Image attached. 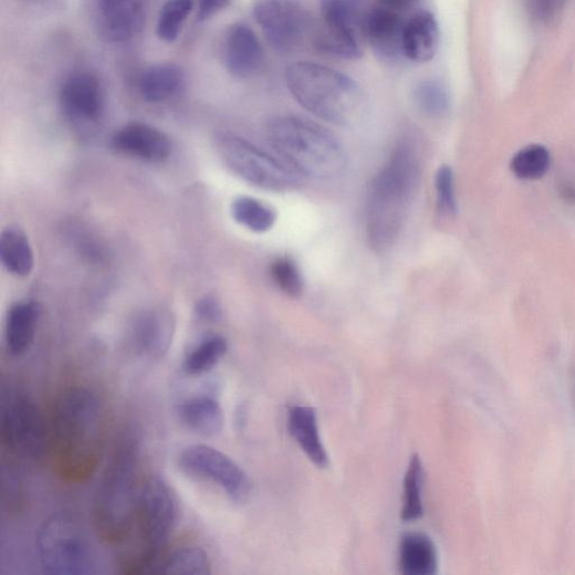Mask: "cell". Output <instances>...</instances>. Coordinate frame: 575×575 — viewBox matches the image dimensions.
<instances>
[{"instance_id":"33","label":"cell","mask_w":575,"mask_h":575,"mask_svg":"<svg viewBox=\"0 0 575 575\" xmlns=\"http://www.w3.org/2000/svg\"><path fill=\"white\" fill-rule=\"evenodd\" d=\"M271 276L279 290L291 297H300L304 292V279L294 260L283 257L271 264Z\"/></svg>"},{"instance_id":"26","label":"cell","mask_w":575,"mask_h":575,"mask_svg":"<svg viewBox=\"0 0 575 575\" xmlns=\"http://www.w3.org/2000/svg\"><path fill=\"white\" fill-rule=\"evenodd\" d=\"M233 220L254 233L270 231L276 222V213L273 208L262 201L241 196L231 205Z\"/></svg>"},{"instance_id":"18","label":"cell","mask_w":575,"mask_h":575,"mask_svg":"<svg viewBox=\"0 0 575 575\" xmlns=\"http://www.w3.org/2000/svg\"><path fill=\"white\" fill-rule=\"evenodd\" d=\"M60 103L63 112L72 119L96 121L104 108L101 84L90 74L72 75L62 85Z\"/></svg>"},{"instance_id":"35","label":"cell","mask_w":575,"mask_h":575,"mask_svg":"<svg viewBox=\"0 0 575 575\" xmlns=\"http://www.w3.org/2000/svg\"><path fill=\"white\" fill-rule=\"evenodd\" d=\"M565 0H526L531 17L542 23L552 21L563 9Z\"/></svg>"},{"instance_id":"9","label":"cell","mask_w":575,"mask_h":575,"mask_svg":"<svg viewBox=\"0 0 575 575\" xmlns=\"http://www.w3.org/2000/svg\"><path fill=\"white\" fill-rule=\"evenodd\" d=\"M0 439L12 456L36 462L50 452V424L32 399L18 395L3 407Z\"/></svg>"},{"instance_id":"5","label":"cell","mask_w":575,"mask_h":575,"mask_svg":"<svg viewBox=\"0 0 575 575\" xmlns=\"http://www.w3.org/2000/svg\"><path fill=\"white\" fill-rule=\"evenodd\" d=\"M178 516L179 502L168 482L153 477L140 485L134 524L127 539L134 542L119 561L122 573H154L177 526Z\"/></svg>"},{"instance_id":"37","label":"cell","mask_w":575,"mask_h":575,"mask_svg":"<svg viewBox=\"0 0 575 575\" xmlns=\"http://www.w3.org/2000/svg\"><path fill=\"white\" fill-rule=\"evenodd\" d=\"M232 2L233 0H197L199 21H206L230 7Z\"/></svg>"},{"instance_id":"7","label":"cell","mask_w":575,"mask_h":575,"mask_svg":"<svg viewBox=\"0 0 575 575\" xmlns=\"http://www.w3.org/2000/svg\"><path fill=\"white\" fill-rule=\"evenodd\" d=\"M36 552L42 569L48 574L106 573L105 560L88 529L69 513H56L44 521L38 531Z\"/></svg>"},{"instance_id":"31","label":"cell","mask_w":575,"mask_h":575,"mask_svg":"<svg viewBox=\"0 0 575 575\" xmlns=\"http://www.w3.org/2000/svg\"><path fill=\"white\" fill-rule=\"evenodd\" d=\"M550 165L548 150L541 144H532L513 157L511 169L520 179L536 180L547 172Z\"/></svg>"},{"instance_id":"29","label":"cell","mask_w":575,"mask_h":575,"mask_svg":"<svg viewBox=\"0 0 575 575\" xmlns=\"http://www.w3.org/2000/svg\"><path fill=\"white\" fill-rule=\"evenodd\" d=\"M228 348V341L223 336L215 335L203 339L186 357L185 373L189 376L209 373L215 366H218Z\"/></svg>"},{"instance_id":"17","label":"cell","mask_w":575,"mask_h":575,"mask_svg":"<svg viewBox=\"0 0 575 575\" xmlns=\"http://www.w3.org/2000/svg\"><path fill=\"white\" fill-rule=\"evenodd\" d=\"M405 22L400 13L379 7L370 12L364 22L366 38L375 54L386 63L405 59L402 32Z\"/></svg>"},{"instance_id":"4","label":"cell","mask_w":575,"mask_h":575,"mask_svg":"<svg viewBox=\"0 0 575 575\" xmlns=\"http://www.w3.org/2000/svg\"><path fill=\"white\" fill-rule=\"evenodd\" d=\"M266 134L276 155L299 175L333 180L346 168L343 144L330 129L311 119L280 116L269 123Z\"/></svg>"},{"instance_id":"16","label":"cell","mask_w":575,"mask_h":575,"mask_svg":"<svg viewBox=\"0 0 575 575\" xmlns=\"http://www.w3.org/2000/svg\"><path fill=\"white\" fill-rule=\"evenodd\" d=\"M224 61L230 74L239 80L255 76L264 62V52L255 33L244 23L233 24L227 34Z\"/></svg>"},{"instance_id":"3","label":"cell","mask_w":575,"mask_h":575,"mask_svg":"<svg viewBox=\"0 0 575 575\" xmlns=\"http://www.w3.org/2000/svg\"><path fill=\"white\" fill-rule=\"evenodd\" d=\"M284 80L301 106L333 125L352 127L362 123L367 114L364 90L338 70L300 61L286 66Z\"/></svg>"},{"instance_id":"1","label":"cell","mask_w":575,"mask_h":575,"mask_svg":"<svg viewBox=\"0 0 575 575\" xmlns=\"http://www.w3.org/2000/svg\"><path fill=\"white\" fill-rule=\"evenodd\" d=\"M105 418L97 396L69 388L55 400L50 424V452L58 474L83 482L96 471L104 445Z\"/></svg>"},{"instance_id":"28","label":"cell","mask_w":575,"mask_h":575,"mask_svg":"<svg viewBox=\"0 0 575 575\" xmlns=\"http://www.w3.org/2000/svg\"><path fill=\"white\" fill-rule=\"evenodd\" d=\"M417 108L428 117H445L451 108V95L448 87L437 79L420 81L412 92Z\"/></svg>"},{"instance_id":"2","label":"cell","mask_w":575,"mask_h":575,"mask_svg":"<svg viewBox=\"0 0 575 575\" xmlns=\"http://www.w3.org/2000/svg\"><path fill=\"white\" fill-rule=\"evenodd\" d=\"M421 181V165L412 143L398 144L389 160L373 178L366 198V233L377 253L397 242Z\"/></svg>"},{"instance_id":"21","label":"cell","mask_w":575,"mask_h":575,"mask_svg":"<svg viewBox=\"0 0 575 575\" xmlns=\"http://www.w3.org/2000/svg\"><path fill=\"white\" fill-rule=\"evenodd\" d=\"M41 307L36 302H21L9 312L7 320L6 341L12 356L27 354L34 344Z\"/></svg>"},{"instance_id":"10","label":"cell","mask_w":575,"mask_h":575,"mask_svg":"<svg viewBox=\"0 0 575 575\" xmlns=\"http://www.w3.org/2000/svg\"><path fill=\"white\" fill-rule=\"evenodd\" d=\"M178 467L187 477L219 487L236 503L247 502L253 484L247 472L226 453L203 445L179 453Z\"/></svg>"},{"instance_id":"34","label":"cell","mask_w":575,"mask_h":575,"mask_svg":"<svg viewBox=\"0 0 575 575\" xmlns=\"http://www.w3.org/2000/svg\"><path fill=\"white\" fill-rule=\"evenodd\" d=\"M438 209L446 216H453L458 211V201L454 187L453 170L442 166L436 177Z\"/></svg>"},{"instance_id":"11","label":"cell","mask_w":575,"mask_h":575,"mask_svg":"<svg viewBox=\"0 0 575 575\" xmlns=\"http://www.w3.org/2000/svg\"><path fill=\"white\" fill-rule=\"evenodd\" d=\"M257 24L273 51H296L310 29V14L300 0H257L253 7Z\"/></svg>"},{"instance_id":"36","label":"cell","mask_w":575,"mask_h":575,"mask_svg":"<svg viewBox=\"0 0 575 575\" xmlns=\"http://www.w3.org/2000/svg\"><path fill=\"white\" fill-rule=\"evenodd\" d=\"M196 315L201 322L216 323L222 317V309L218 301L206 297L197 304Z\"/></svg>"},{"instance_id":"12","label":"cell","mask_w":575,"mask_h":575,"mask_svg":"<svg viewBox=\"0 0 575 575\" xmlns=\"http://www.w3.org/2000/svg\"><path fill=\"white\" fill-rule=\"evenodd\" d=\"M323 31L317 35L318 51L346 60L363 56L358 31L362 27L352 0H321Z\"/></svg>"},{"instance_id":"22","label":"cell","mask_w":575,"mask_h":575,"mask_svg":"<svg viewBox=\"0 0 575 575\" xmlns=\"http://www.w3.org/2000/svg\"><path fill=\"white\" fill-rule=\"evenodd\" d=\"M178 414L182 422L195 433L215 438L222 433L224 411L220 402L208 396H195L179 406Z\"/></svg>"},{"instance_id":"38","label":"cell","mask_w":575,"mask_h":575,"mask_svg":"<svg viewBox=\"0 0 575 575\" xmlns=\"http://www.w3.org/2000/svg\"><path fill=\"white\" fill-rule=\"evenodd\" d=\"M380 2L381 7L400 13L414 8L418 0H380Z\"/></svg>"},{"instance_id":"32","label":"cell","mask_w":575,"mask_h":575,"mask_svg":"<svg viewBox=\"0 0 575 575\" xmlns=\"http://www.w3.org/2000/svg\"><path fill=\"white\" fill-rule=\"evenodd\" d=\"M192 9L194 0H168L159 15L158 36L167 43L175 42Z\"/></svg>"},{"instance_id":"27","label":"cell","mask_w":575,"mask_h":575,"mask_svg":"<svg viewBox=\"0 0 575 575\" xmlns=\"http://www.w3.org/2000/svg\"><path fill=\"white\" fill-rule=\"evenodd\" d=\"M154 573L171 575H209L211 565L208 554L200 547L188 546L172 552Z\"/></svg>"},{"instance_id":"6","label":"cell","mask_w":575,"mask_h":575,"mask_svg":"<svg viewBox=\"0 0 575 575\" xmlns=\"http://www.w3.org/2000/svg\"><path fill=\"white\" fill-rule=\"evenodd\" d=\"M137 470L138 443L127 435L114 450L94 503L96 532L108 544H124L132 532L140 489Z\"/></svg>"},{"instance_id":"13","label":"cell","mask_w":575,"mask_h":575,"mask_svg":"<svg viewBox=\"0 0 575 575\" xmlns=\"http://www.w3.org/2000/svg\"><path fill=\"white\" fill-rule=\"evenodd\" d=\"M176 327V317L169 310L160 307L140 313L130 330L133 349L153 362L164 358L174 343Z\"/></svg>"},{"instance_id":"25","label":"cell","mask_w":575,"mask_h":575,"mask_svg":"<svg viewBox=\"0 0 575 575\" xmlns=\"http://www.w3.org/2000/svg\"><path fill=\"white\" fill-rule=\"evenodd\" d=\"M0 260L15 276H29L35 265L33 247L28 234L19 226H9L0 234Z\"/></svg>"},{"instance_id":"14","label":"cell","mask_w":575,"mask_h":575,"mask_svg":"<svg viewBox=\"0 0 575 575\" xmlns=\"http://www.w3.org/2000/svg\"><path fill=\"white\" fill-rule=\"evenodd\" d=\"M113 147L123 155L150 164H161L172 154L170 138L163 130L143 123L121 128L113 138Z\"/></svg>"},{"instance_id":"19","label":"cell","mask_w":575,"mask_h":575,"mask_svg":"<svg viewBox=\"0 0 575 575\" xmlns=\"http://www.w3.org/2000/svg\"><path fill=\"white\" fill-rule=\"evenodd\" d=\"M440 27L433 13L416 12L405 22L402 50L405 59L426 63L435 59L440 45Z\"/></svg>"},{"instance_id":"20","label":"cell","mask_w":575,"mask_h":575,"mask_svg":"<svg viewBox=\"0 0 575 575\" xmlns=\"http://www.w3.org/2000/svg\"><path fill=\"white\" fill-rule=\"evenodd\" d=\"M288 429L309 459L320 469L330 464L327 452L322 443L314 408L293 406L288 411Z\"/></svg>"},{"instance_id":"15","label":"cell","mask_w":575,"mask_h":575,"mask_svg":"<svg viewBox=\"0 0 575 575\" xmlns=\"http://www.w3.org/2000/svg\"><path fill=\"white\" fill-rule=\"evenodd\" d=\"M150 0H100V24L111 42H127L146 25Z\"/></svg>"},{"instance_id":"8","label":"cell","mask_w":575,"mask_h":575,"mask_svg":"<svg viewBox=\"0 0 575 575\" xmlns=\"http://www.w3.org/2000/svg\"><path fill=\"white\" fill-rule=\"evenodd\" d=\"M226 166L244 181L264 190L284 192L300 186V175L282 160L257 148L250 142L222 135L216 143Z\"/></svg>"},{"instance_id":"24","label":"cell","mask_w":575,"mask_h":575,"mask_svg":"<svg viewBox=\"0 0 575 575\" xmlns=\"http://www.w3.org/2000/svg\"><path fill=\"white\" fill-rule=\"evenodd\" d=\"M184 83L181 67L161 63L143 71L138 90L144 101L153 104L164 103L174 97Z\"/></svg>"},{"instance_id":"23","label":"cell","mask_w":575,"mask_h":575,"mask_svg":"<svg viewBox=\"0 0 575 575\" xmlns=\"http://www.w3.org/2000/svg\"><path fill=\"white\" fill-rule=\"evenodd\" d=\"M399 564L405 575H435L439 557L433 541L419 533L402 536L399 546Z\"/></svg>"},{"instance_id":"30","label":"cell","mask_w":575,"mask_h":575,"mask_svg":"<svg viewBox=\"0 0 575 575\" xmlns=\"http://www.w3.org/2000/svg\"><path fill=\"white\" fill-rule=\"evenodd\" d=\"M422 464L418 454L411 457L404 480V508L401 520L406 523L419 521L424 516L421 499Z\"/></svg>"}]
</instances>
